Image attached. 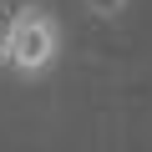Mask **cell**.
<instances>
[{
    "mask_svg": "<svg viewBox=\"0 0 152 152\" xmlns=\"http://www.w3.org/2000/svg\"><path fill=\"white\" fill-rule=\"evenodd\" d=\"M20 5H26V0H0V71H5V61H10V36H15Z\"/></svg>",
    "mask_w": 152,
    "mask_h": 152,
    "instance_id": "2",
    "label": "cell"
},
{
    "mask_svg": "<svg viewBox=\"0 0 152 152\" xmlns=\"http://www.w3.org/2000/svg\"><path fill=\"white\" fill-rule=\"evenodd\" d=\"M127 5L132 0H81V10L91 20H117V15H127Z\"/></svg>",
    "mask_w": 152,
    "mask_h": 152,
    "instance_id": "3",
    "label": "cell"
},
{
    "mask_svg": "<svg viewBox=\"0 0 152 152\" xmlns=\"http://www.w3.org/2000/svg\"><path fill=\"white\" fill-rule=\"evenodd\" d=\"M61 46H66L61 20H56L46 5L26 0V5H20V20H15V36H10V61H5V71L15 76V81H41V76L56 71Z\"/></svg>",
    "mask_w": 152,
    "mask_h": 152,
    "instance_id": "1",
    "label": "cell"
}]
</instances>
